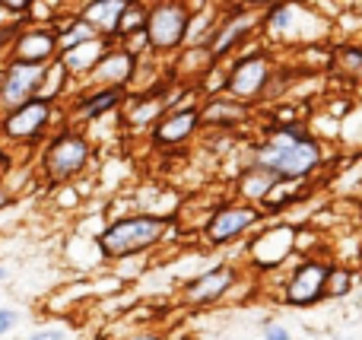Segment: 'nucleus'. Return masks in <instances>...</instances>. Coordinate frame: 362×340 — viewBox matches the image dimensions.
Wrapping results in <instances>:
<instances>
[{
    "label": "nucleus",
    "mask_w": 362,
    "mask_h": 340,
    "mask_svg": "<svg viewBox=\"0 0 362 340\" xmlns=\"http://www.w3.org/2000/svg\"><path fill=\"white\" fill-rule=\"evenodd\" d=\"M248 163L274 172L276 178H312L325 165V143L315 137L302 121H283L274 124L255 146Z\"/></svg>",
    "instance_id": "nucleus-1"
},
{
    "label": "nucleus",
    "mask_w": 362,
    "mask_h": 340,
    "mask_svg": "<svg viewBox=\"0 0 362 340\" xmlns=\"http://www.w3.org/2000/svg\"><path fill=\"white\" fill-rule=\"evenodd\" d=\"M178 216L165 213H131V216H115L102 233L95 235V248H99L102 261H124L134 254H146L156 245L169 239L175 229Z\"/></svg>",
    "instance_id": "nucleus-2"
},
{
    "label": "nucleus",
    "mask_w": 362,
    "mask_h": 340,
    "mask_svg": "<svg viewBox=\"0 0 362 340\" xmlns=\"http://www.w3.org/2000/svg\"><path fill=\"white\" fill-rule=\"evenodd\" d=\"M93 140L80 124H64L38 150V178L45 188H61L83 178L93 165Z\"/></svg>",
    "instance_id": "nucleus-3"
},
{
    "label": "nucleus",
    "mask_w": 362,
    "mask_h": 340,
    "mask_svg": "<svg viewBox=\"0 0 362 340\" xmlns=\"http://www.w3.org/2000/svg\"><path fill=\"white\" fill-rule=\"evenodd\" d=\"M257 29H261V10L229 0V4L216 6V23H213V32L206 35L204 45L213 61H226V57H232L238 48H245V42H248Z\"/></svg>",
    "instance_id": "nucleus-4"
},
{
    "label": "nucleus",
    "mask_w": 362,
    "mask_h": 340,
    "mask_svg": "<svg viewBox=\"0 0 362 340\" xmlns=\"http://www.w3.org/2000/svg\"><path fill=\"white\" fill-rule=\"evenodd\" d=\"M318 25H325V19L302 0H276L261 10V29L270 32V38H276V42L315 45L321 38Z\"/></svg>",
    "instance_id": "nucleus-5"
},
{
    "label": "nucleus",
    "mask_w": 362,
    "mask_h": 340,
    "mask_svg": "<svg viewBox=\"0 0 362 340\" xmlns=\"http://www.w3.org/2000/svg\"><path fill=\"white\" fill-rule=\"evenodd\" d=\"M54 118H57V102L48 99V95H32L23 105L0 115V137L16 146L42 143V137L54 124Z\"/></svg>",
    "instance_id": "nucleus-6"
},
{
    "label": "nucleus",
    "mask_w": 362,
    "mask_h": 340,
    "mask_svg": "<svg viewBox=\"0 0 362 340\" xmlns=\"http://www.w3.org/2000/svg\"><path fill=\"white\" fill-rule=\"evenodd\" d=\"M187 19L191 10L185 0H146V38H150V51L156 57L178 54L185 48L187 35Z\"/></svg>",
    "instance_id": "nucleus-7"
},
{
    "label": "nucleus",
    "mask_w": 362,
    "mask_h": 340,
    "mask_svg": "<svg viewBox=\"0 0 362 340\" xmlns=\"http://www.w3.org/2000/svg\"><path fill=\"white\" fill-rule=\"evenodd\" d=\"M274 54L264 48H238L235 61H229L226 74V93L242 102H261L274 76Z\"/></svg>",
    "instance_id": "nucleus-8"
},
{
    "label": "nucleus",
    "mask_w": 362,
    "mask_h": 340,
    "mask_svg": "<svg viewBox=\"0 0 362 340\" xmlns=\"http://www.w3.org/2000/svg\"><path fill=\"white\" fill-rule=\"evenodd\" d=\"M261 220H264V210L257 204H248V201L219 204V207L210 210V216L204 223V242L210 248L235 245L255 226H261Z\"/></svg>",
    "instance_id": "nucleus-9"
},
{
    "label": "nucleus",
    "mask_w": 362,
    "mask_h": 340,
    "mask_svg": "<svg viewBox=\"0 0 362 340\" xmlns=\"http://www.w3.org/2000/svg\"><path fill=\"white\" fill-rule=\"evenodd\" d=\"M334 261L327 258H305L289 271L286 283H283V303L293 309H312L321 299H327V274H331Z\"/></svg>",
    "instance_id": "nucleus-10"
},
{
    "label": "nucleus",
    "mask_w": 362,
    "mask_h": 340,
    "mask_svg": "<svg viewBox=\"0 0 362 340\" xmlns=\"http://www.w3.org/2000/svg\"><path fill=\"white\" fill-rule=\"evenodd\" d=\"M200 102L197 99H187L178 102V105L165 108L163 118L150 127V143L156 150H181L187 146L194 137L200 134Z\"/></svg>",
    "instance_id": "nucleus-11"
},
{
    "label": "nucleus",
    "mask_w": 362,
    "mask_h": 340,
    "mask_svg": "<svg viewBox=\"0 0 362 340\" xmlns=\"http://www.w3.org/2000/svg\"><path fill=\"white\" fill-rule=\"evenodd\" d=\"M45 67H48V64H45ZM45 67L42 64L16 61V57H6V61L0 64V115L42 93Z\"/></svg>",
    "instance_id": "nucleus-12"
},
{
    "label": "nucleus",
    "mask_w": 362,
    "mask_h": 340,
    "mask_svg": "<svg viewBox=\"0 0 362 340\" xmlns=\"http://www.w3.org/2000/svg\"><path fill=\"white\" fill-rule=\"evenodd\" d=\"M124 99L127 89L121 86H89V83H83L80 95L67 108V124L83 127V124H95V121L108 118V115H118Z\"/></svg>",
    "instance_id": "nucleus-13"
},
{
    "label": "nucleus",
    "mask_w": 362,
    "mask_h": 340,
    "mask_svg": "<svg viewBox=\"0 0 362 340\" xmlns=\"http://www.w3.org/2000/svg\"><path fill=\"white\" fill-rule=\"evenodd\" d=\"M57 51H61V32L54 29V23H25L13 38L6 57L45 67V64L57 61Z\"/></svg>",
    "instance_id": "nucleus-14"
},
{
    "label": "nucleus",
    "mask_w": 362,
    "mask_h": 340,
    "mask_svg": "<svg viewBox=\"0 0 362 340\" xmlns=\"http://www.w3.org/2000/svg\"><path fill=\"white\" fill-rule=\"evenodd\" d=\"M137 67H140V57L131 54L124 45L112 42L105 48V54L99 57V64L93 67V74H89L83 83H89V86H121V89H131V83L137 80Z\"/></svg>",
    "instance_id": "nucleus-15"
},
{
    "label": "nucleus",
    "mask_w": 362,
    "mask_h": 340,
    "mask_svg": "<svg viewBox=\"0 0 362 340\" xmlns=\"http://www.w3.org/2000/svg\"><path fill=\"white\" fill-rule=\"evenodd\" d=\"M235 283H238L235 267L232 264H216V267H210L206 274L194 277L191 283H185L181 299H185V305H194V309H200V305H213V303H223V299L235 290Z\"/></svg>",
    "instance_id": "nucleus-16"
},
{
    "label": "nucleus",
    "mask_w": 362,
    "mask_h": 340,
    "mask_svg": "<svg viewBox=\"0 0 362 340\" xmlns=\"http://www.w3.org/2000/svg\"><path fill=\"white\" fill-rule=\"evenodd\" d=\"M251 118V105L242 99H232L229 93L206 95L200 102V124L216 127V131H235Z\"/></svg>",
    "instance_id": "nucleus-17"
},
{
    "label": "nucleus",
    "mask_w": 362,
    "mask_h": 340,
    "mask_svg": "<svg viewBox=\"0 0 362 340\" xmlns=\"http://www.w3.org/2000/svg\"><path fill=\"white\" fill-rule=\"evenodd\" d=\"M108 45H112V42L99 35V38H89V42L74 45V48H61V51H57V64L67 70L74 83H83L89 74H93V67L99 64V57L105 54Z\"/></svg>",
    "instance_id": "nucleus-18"
},
{
    "label": "nucleus",
    "mask_w": 362,
    "mask_h": 340,
    "mask_svg": "<svg viewBox=\"0 0 362 340\" xmlns=\"http://www.w3.org/2000/svg\"><path fill=\"white\" fill-rule=\"evenodd\" d=\"M127 4H131V0H80V4H76V13H80L102 38L115 42L121 13L127 10Z\"/></svg>",
    "instance_id": "nucleus-19"
},
{
    "label": "nucleus",
    "mask_w": 362,
    "mask_h": 340,
    "mask_svg": "<svg viewBox=\"0 0 362 340\" xmlns=\"http://www.w3.org/2000/svg\"><path fill=\"white\" fill-rule=\"evenodd\" d=\"M280 182V178L274 175V172H267V169H261V165H255V163H245V169H242V175H238V197L242 201H248V204H261L264 197L270 194V188Z\"/></svg>",
    "instance_id": "nucleus-20"
},
{
    "label": "nucleus",
    "mask_w": 362,
    "mask_h": 340,
    "mask_svg": "<svg viewBox=\"0 0 362 340\" xmlns=\"http://www.w3.org/2000/svg\"><path fill=\"white\" fill-rule=\"evenodd\" d=\"M331 70L340 83H350L346 89L362 86V48L359 45H344L331 54Z\"/></svg>",
    "instance_id": "nucleus-21"
},
{
    "label": "nucleus",
    "mask_w": 362,
    "mask_h": 340,
    "mask_svg": "<svg viewBox=\"0 0 362 340\" xmlns=\"http://www.w3.org/2000/svg\"><path fill=\"white\" fill-rule=\"evenodd\" d=\"M146 25V0H131L127 10L121 13V23H118V32H115V42H124L127 35L140 32Z\"/></svg>",
    "instance_id": "nucleus-22"
},
{
    "label": "nucleus",
    "mask_w": 362,
    "mask_h": 340,
    "mask_svg": "<svg viewBox=\"0 0 362 340\" xmlns=\"http://www.w3.org/2000/svg\"><path fill=\"white\" fill-rule=\"evenodd\" d=\"M353 293V271L334 264L327 274V299H346Z\"/></svg>",
    "instance_id": "nucleus-23"
},
{
    "label": "nucleus",
    "mask_w": 362,
    "mask_h": 340,
    "mask_svg": "<svg viewBox=\"0 0 362 340\" xmlns=\"http://www.w3.org/2000/svg\"><path fill=\"white\" fill-rule=\"evenodd\" d=\"M23 324V312L13 309V305H0V340Z\"/></svg>",
    "instance_id": "nucleus-24"
},
{
    "label": "nucleus",
    "mask_w": 362,
    "mask_h": 340,
    "mask_svg": "<svg viewBox=\"0 0 362 340\" xmlns=\"http://www.w3.org/2000/svg\"><path fill=\"white\" fill-rule=\"evenodd\" d=\"M67 337H70V331L64 324H42V328L29 331L25 340H67Z\"/></svg>",
    "instance_id": "nucleus-25"
},
{
    "label": "nucleus",
    "mask_w": 362,
    "mask_h": 340,
    "mask_svg": "<svg viewBox=\"0 0 362 340\" xmlns=\"http://www.w3.org/2000/svg\"><path fill=\"white\" fill-rule=\"evenodd\" d=\"M29 10H32V0H0V13H6V16L29 19Z\"/></svg>",
    "instance_id": "nucleus-26"
},
{
    "label": "nucleus",
    "mask_w": 362,
    "mask_h": 340,
    "mask_svg": "<svg viewBox=\"0 0 362 340\" xmlns=\"http://www.w3.org/2000/svg\"><path fill=\"white\" fill-rule=\"evenodd\" d=\"M264 340H293L286 324H264Z\"/></svg>",
    "instance_id": "nucleus-27"
},
{
    "label": "nucleus",
    "mask_w": 362,
    "mask_h": 340,
    "mask_svg": "<svg viewBox=\"0 0 362 340\" xmlns=\"http://www.w3.org/2000/svg\"><path fill=\"white\" fill-rule=\"evenodd\" d=\"M13 204H16V194H13V188H6V184L0 182V210H10Z\"/></svg>",
    "instance_id": "nucleus-28"
},
{
    "label": "nucleus",
    "mask_w": 362,
    "mask_h": 340,
    "mask_svg": "<svg viewBox=\"0 0 362 340\" xmlns=\"http://www.w3.org/2000/svg\"><path fill=\"white\" fill-rule=\"evenodd\" d=\"M124 340H163V334H156V331H137V334H127Z\"/></svg>",
    "instance_id": "nucleus-29"
},
{
    "label": "nucleus",
    "mask_w": 362,
    "mask_h": 340,
    "mask_svg": "<svg viewBox=\"0 0 362 340\" xmlns=\"http://www.w3.org/2000/svg\"><path fill=\"white\" fill-rule=\"evenodd\" d=\"M235 4H245V6H255V10H264V6L276 4V0H235Z\"/></svg>",
    "instance_id": "nucleus-30"
},
{
    "label": "nucleus",
    "mask_w": 362,
    "mask_h": 340,
    "mask_svg": "<svg viewBox=\"0 0 362 340\" xmlns=\"http://www.w3.org/2000/svg\"><path fill=\"white\" fill-rule=\"evenodd\" d=\"M6 277H10V271H6V264L0 261V283H6Z\"/></svg>",
    "instance_id": "nucleus-31"
},
{
    "label": "nucleus",
    "mask_w": 362,
    "mask_h": 340,
    "mask_svg": "<svg viewBox=\"0 0 362 340\" xmlns=\"http://www.w3.org/2000/svg\"><path fill=\"white\" fill-rule=\"evenodd\" d=\"M0 286H4V283H0Z\"/></svg>",
    "instance_id": "nucleus-32"
},
{
    "label": "nucleus",
    "mask_w": 362,
    "mask_h": 340,
    "mask_svg": "<svg viewBox=\"0 0 362 340\" xmlns=\"http://www.w3.org/2000/svg\"><path fill=\"white\" fill-rule=\"evenodd\" d=\"M0 64H4V61H0Z\"/></svg>",
    "instance_id": "nucleus-33"
}]
</instances>
